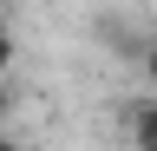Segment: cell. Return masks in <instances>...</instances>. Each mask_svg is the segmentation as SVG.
Wrapping results in <instances>:
<instances>
[{
  "instance_id": "1",
  "label": "cell",
  "mask_w": 157,
  "mask_h": 151,
  "mask_svg": "<svg viewBox=\"0 0 157 151\" xmlns=\"http://www.w3.org/2000/svg\"><path fill=\"white\" fill-rule=\"evenodd\" d=\"M131 138L144 145V151H157V99H144V105L131 112Z\"/></svg>"
},
{
  "instance_id": "2",
  "label": "cell",
  "mask_w": 157,
  "mask_h": 151,
  "mask_svg": "<svg viewBox=\"0 0 157 151\" xmlns=\"http://www.w3.org/2000/svg\"><path fill=\"white\" fill-rule=\"evenodd\" d=\"M137 66H144V79H151V92H157V40H144V53H137Z\"/></svg>"
},
{
  "instance_id": "3",
  "label": "cell",
  "mask_w": 157,
  "mask_h": 151,
  "mask_svg": "<svg viewBox=\"0 0 157 151\" xmlns=\"http://www.w3.org/2000/svg\"><path fill=\"white\" fill-rule=\"evenodd\" d=\"M13 59H20V40H13V33H7V26H0V72H7Z\"/></svg>"
},
{
  "instance_id": "4",
  "label": "cell",
  "mask_w": 157,
  "mask_h": 151,
  "mask_svg": "<svg viewBox=\"0 0 157 151\" xmlns=\"http://www.w3.org/2000/svg\"><path fill=\"white\" fill-rule=\"evenodd\" d=\"M13 112V92H7V72H0V118Z\"/></svg>"
},
{
  "instance_id": "5",
  "label": "cell",
  "mask_w": 157,
  "mask_h": 151,
  "mask_svg": "<svg viewBox=\"0 0 157 151\" xmlns=\"http://www.w3.org/2000/svg\"><path fill=\"white\" fill-rule=\"evenodd\" d=\"M7 7H13V0H0V13H7Z\"/></svg>"
}]
</instances>
